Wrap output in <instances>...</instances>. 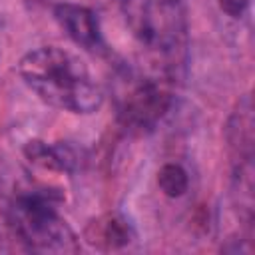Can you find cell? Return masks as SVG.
Here are the masks:
<instances>
[{
  "label": "cell",
  "instance_id": "1",
  "mask_svg": "<svg viewBox=\"0 0 255 255\" xmlns=\"http://www.w3.org/2000/svg\"><path fill=\"white\" fill-rule=\"evenodd\" d=\"M18 74L24 84L48 106L70 114H94L104 94L88 66L58 46H40L22 56Z\"/></svg>",
  "mask_w": 255,
  "mask_h": 255
},
{
  "label": "cell",
  "instance_id": "2",
  "mask_svg": "<svg viewBox=\"0 0 255 255\" xmlns=\"http://www.w3.org/2000/svg\"><path fill=\"white\" fill-rule=\"evenodd\" d=\"M120 8L135 42L161 58L165 68L177 66L189 30L183 0H122Z\"/></svg>",
  "mask_w": 255,
  "mask_h": 255
},
{
  "label": "cell",
  "instance_id": "3",
  "mask_svg": "<svg viewBox=\"0 0 255 255\" xmlns=\"http://www.w3.org/2000/svg\"><path fill=\"white\" fill-rule=\"evenodd\" d=\"M8 223L16 237L36 253H78L74 229L60 215L52 193H20L8 207Z\"/></svg>",
  "mask_w": 255,
  "mask_h": 255
},
{
  "label": "cell",
  "instance_id": "4",
  "mask_svg": "<svg viewBox=\"0 0 255 255\" xmlns=\"http://www.w3.org/2000/svg\"><path fill=\"white\" fill-rule=\"evenodd\" d=\"M169 72L165 68H157L155 72L126 68L120 72L116 82V110L126 129H153L169 112L173 106Z\"/></svg>",
  "mask_w": 255,
  "mask_h": 255
},
{
  "label": "cell",
  "instance_id": "5",
  "mask_svg": "<svg viewBox=\"0 0 255 255\" xmlns=\"http://www.w3.org/2000/svg\"><path fill=\"white\" fill-rule=\"evenodd\" d=\"M54 18L60 24V28L68 34V38L74 44H78L80 48H84L92 54H100L106 50L100 20L94 10L80 6V4L66 2V4H58L54 8Z\"/></svg>",
  "mask_w": 255,
  "mask_h": 255
},
{
  "label": "cell",
  "instance_id": "6",
  "mask_svg": "<svg viewBox=\"0 0 255 255\" xmlns=\"http://www.w3.org/2000/svg\"><path fill=\"white\" fill-rule=\"evenodd\" d=\"M84 237L94 247L120 249L131 241L133 233H131V225L124 217L110 213V215H102V217L90 221L84 231Z\"/></svg>",
  "mask_w": 255,
  "mask_h": 255
},
{
  "label": "cell",
  "instance_id": "7",
  "mask_svg": "<svg viewBox=\"0 0 255 255\" xmlns=\"http://www.w3.org/2000/svg\"><path fill=\"white\" fill-rule=\"evenodd\" d=\"M30 161L42 165L46 169L56 171H72L78 163L76 151L66 143H44V141H28L24 147Z\"/></svg>",
  "mask_w": 255,
  "mask_h": 255
},
{
  "label": "cell",
  "instance_id": "8",
  "mask_svg": "<svg viewBox=\"0 0 255 255\" xmlns=\"http://www.w3.org/2000/svg\"><path fill=\"white\" fill-rule=\"evenodd\" d=\"M157 185L167 197H181L189 187V175L179 163H165L157 171Z\"/></svg>",
  "mask_w": 255,
  "mask_h": 255
},
{
  "label": "cell",
  "instance_id": "9",
  "mask_svg": "<svg viewBox=\"0 0 255 255\" xmlns=\"http://www.w3.org/2000/svg\"><path fill=\"white\" fill-rule=\"evenodd\" d=\"M249 2L251 0H217L219 8L231 18H241L245 10L249 8Z\"/></svg>",
  "mask_w": 255,
  "mask_h": 255
}]
</instances>
